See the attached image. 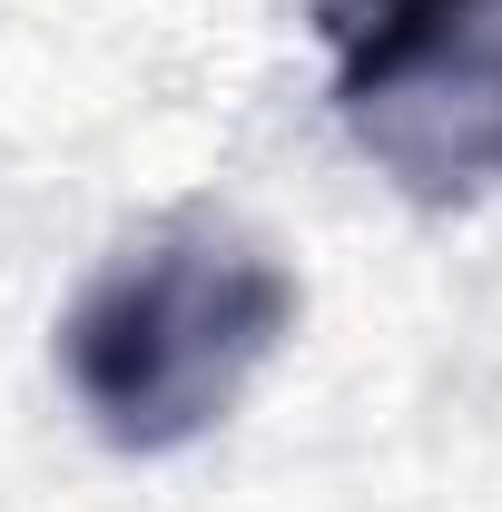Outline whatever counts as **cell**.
<instances>
[{
  "instance_id": "cell-2",
  "label": "cell",
  "mask_w": 502,
  "mask_h": 512,
  "mask_svg": "<svg viewBox=\"0 0 502 512\" xmlns=\"http://www.w3.org/2000/svg\"><path fill=\"white\" fill-rule=\"evenodd\" d=\"M335 119L414 207L502 188V0H306Z\"/></svg>"
},
{
  "instance_id": "cell-1",
  "label": "cell",
  "mask_w": 502,
  "mask_h": 512,
  "mask_svg": "<svg viewBox=\"0 0 502 512\" xmlns=\"http://www.w3.org/2000/svg\"><path fill=\"white\" fill-rule=\"evenodd\" d=\"M296 335V276L237 217L178 207L138 227L60 316V375L119 453H188L237 414L256 365Z\"/></svg>"
}]
</instances>
